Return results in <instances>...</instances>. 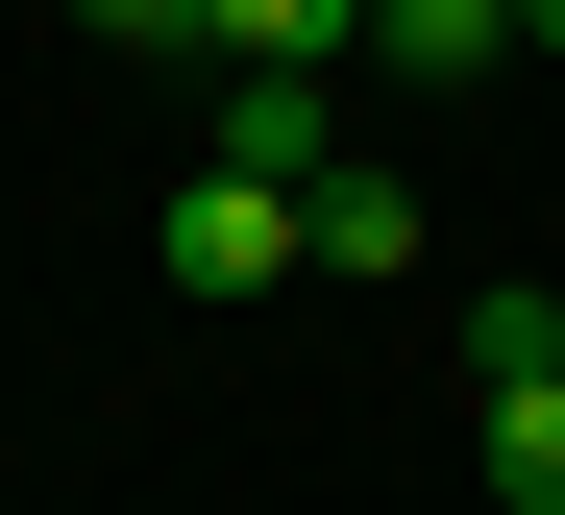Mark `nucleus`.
<instances>
[{
	"instance_id": "obj_1",
	"label": "nucleus",
	"mask_w": 565,
	"mask_h": 515,
	"mask_svg": "<svg viewBox=\"0 0 565 515\" xmlns=\"http://www.w3.org/2000/svg\"><path fill=\"white\" fill-rule=\"evenodd\" d=\"M467 466H492V515H565V294H467Z\"/></svg>"
},
{
	"instance_id": "obj_2",
	"label": "nucleus",
	"mask_w": 565,
	"mask_h": 515,
	"mask_svg": "<svg viewBox=\"0 0 565 515\" xmlns=\"http://www.w3.org/2000/svg\"><path fill=\"white\" fill-rule=\"evenodd\" d=\"M296 246H320V196H296V172H222V148L172 172V222H148V270H172V294H270Z\"/></svg>"
},
{
	"instance_id": "obj_3",
	"label": "nucleus",
	"mask_w": 565,
	"mask_h": 515,
	"mask_svg": "<svg viewBox=\"0 0 565 515\" xmlns=\"http://www.w3.org/2000/svg\"><path fill=\"white\" fill-rule=\"evenodd\" d=\"M198 148H222V172H296V196L344 172V148H320V74H222V124H198Z\"/></svg>"
},
{
	"instance_id": "obj_4",
	"label": "nucleus",
	"mask_w": 565,
	"mask_h": 515,
	"mask_svg": "<svg viewBox=\"0 0 565 515\" xmlns=\"http://www.w3.org/2000/svg\"><path fill=\"white\" fill-rule=\"evenodd\" d=\"M369 50L394 74H516V0H369Z\"/></svg>"
},
{
	"instance_id": "obj_5",
	"label": "nucleus",
	"mask_w": 565,
	"mask_h": 515,
	"mask_svg": "<svg viewBox=\"0 0 565 515\" xmlns=\"http://www.w3.org/2000/svg\"><path fill=\"white\" fill-rule=\"evenodd\" d=\"M369 0H222V74H344Z\"/></svg>"
},
{
	"instance_id": "obj_6",
	"label": "nucleus",
	"mask_w": 565,
	"mask_h": 515,
	"mask_svg": "<svg viewBox=\"0 0 565 515\" xmlns=\"http://www.w3.org/2000/svg\"><path fill=\"white\" fill-rule=\"evenodd\" d=\"M320 270H418V172H320Z\"/></svg>"
},
{
	"instance_id": "obj_7",
	"label": "nucleus",
	"mask_w": 565,
	"mask_h": 515,
	"mask_svg": "<svg viewBox=\"0 0 565 515\" xmlns=\"http://www.w3.org/2000/svg\"><path fill=\"white\" fill-rule=\"evenodd\" d=\"M74 25H99V50H148V74H172V50H222V0H74Z\"/></svg>"
},
{
	"instance_id": "obj_8",
	"label": "nucleus",
	"mask_w": 565,
	"mask_h": 515,
	"mask_svg": "<svg viewBox=\"0 0 565 515\" xmlns=\"http://www.w3.org/2000/svg\"><path fill=\"white\" fill-rule=\"evenodd\" d=\"M516 50H565V0H516Z\"/></svg>"
}]
</instances>
